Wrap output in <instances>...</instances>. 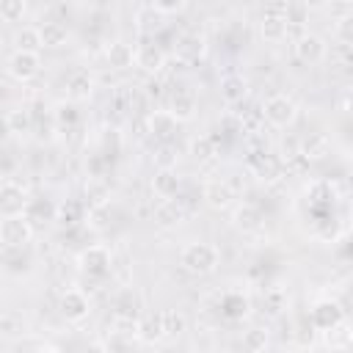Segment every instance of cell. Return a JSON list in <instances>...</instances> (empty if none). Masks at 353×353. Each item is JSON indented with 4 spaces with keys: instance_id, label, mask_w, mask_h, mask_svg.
I'll use <instances>...</instances> for the list:
<instances>
[{
    "instance_id": "16",
    "label": "cell",
    "mask_w": 353,
    "mask_h": 353,
    "mask_svg": "<svg viewBox=\"0 0 353 353\" xmlns=\"http://www.w3.org/2000/svg\"><path fill=\"white\" fill-rule=\"evenodd\" d=\"M350 325H347V320L342 317L336 325H331L328 328V334H325V342H328V347L331 350H347L350 347Z\"/></svg>"
},
{
    "instance_id": "12",
    "label": "cell",
    "mask_w": 353,
    "mask_h": 353,
    "mask_svg": "<svg viewBox=\"0 0 353 353\" xmlns=\"http://www.w3.org/2000/svg\"><path fill=\"white\" fill-rule=\"evenodd\" d=\"M66 88H69V99H85L91 94V88H94V80H91V74L85 69H74L69 74V80H66Z\"/></svg>"
},
{
    "instance_id": "7",
    "label": "cell",
    "mask_w": 353,
    "mask_h": 353,
    "mask_svg": "<svg viewBox=\"0 0 353 353\" xmlns=\"http://www.w3.org/2000/svg\"><path fill=\"white\" fill-rule=\"evenodd\" d=\"M88 309H91V303H88V298H85L80 290H66V292H63V298H61V312H63L66 320L77 323V320H83V317L88 314Z\"/></svg>"
},
{
    "instance_id": "31",
    "label": "cell",
    "mask_w": 353,
    "mask_h": 353,
    "mask_svg": "<svg viewBox=\"0 0 353 353\" xmlns=\"http://www.w3.org/2000/svg\"><path fill=\"white\" fill-rule=\"evenodd\" d=\"M19 331V323H17V317L14 314H6V312H0V334H17Z\"/></svg>"
},
{
    "instance_id": "2",
    "label": "cell",
    "mask_w": 353,
    "mask_h": 353,
    "mask_svg": "<svg viewBox=\"0 0 353 353\" xmlns=\"http://www.w3.org/2000/svg\"><path fill=\"white\" fill-rule=\"evenodd\" d=\"M262 116H265V121L273 124V127H290V124L298 119V108H295V102H292L287 94H273V97L265 99Z\"/></svg>"
},
{
    "instance_id": "28",
    "label": "cell",
    "mask_w": 353,
    "mask_h": 353,
    "mask_svg": "<svg viewBox=\"0 0 353 353\" xmlns=\"http://www.w3.org/2000/svg\"><path fill=\"white\" fill-rule=\"evenodd\" d=\"M138 331H141L143 339H157V336H163V331H160V314H157V317H146V320L138 325Z\"/></svg>"
},
{
    "instance_id": "14",
    "label": "cell",
    "mask_w": 353,
    "mask_h": 353,
    "mask_svg": "<svg viewBox=\"0 0 353 353\" xmlns=\"http://www.w3.org/2000/svg\"><path fill=\"white\" fill-rule=\"evenodd\" d=\"M204 199H207L212 207H229L232 199H234V193L229 190V182L212 179V182H207V188H204Z\"/></svg>"
},
{
    "instance_id": "23",
    "label": "cell",
    "mask_w": 353,
    "mask_h": 353,
    "mask_svg": "<svg viewBox=\"0 0 353 353\" xmlns=\"http://www.w3.org/2000/svg\"><path fill=\"white\" fill-rule=\"evenodd\" d=\"M154 218H157L160 223H176V221L182 218V210H179L176 199H163V204L154 210Z\"/></svg>"
},
{
    "instance_id": "8",
    "label": "cell",
    "mask_w": 353,
    "mask_h": 353,
    "mask_svg": "<svg viewBox=\"0 0 353 353\" xmlns=\"http://www.w3.org/2000/svg\"><path fill=\"white\" fill-rule=\"evenodd\" d=\"M80 268H83V270H88V273L105 276V273L110 270V256H108V251H105V248L91 245L88 251H83V254H80Z\"/></svg>"
},
{
    "instance_id": "20",
    "label": "cell",
    "mask_w": 353,
    "mask_h": 353,
    "mask_svg": "<svg viewBox=\"0 0 353 353\" xmlns=\"http://www.w3.org/2000/svg\"><path fill=\"white\" fill-rule=\"evenodd\" d=\"M174 127H176V119H174L168 110H157V113L152 116V132H154V135L168 138V135L174 132Z\"/></svg>"
},
{
    "instance_id": "4",
    "label": "cell",
    "mask_w": 353,
    "mask_h": 353,
    "mask_svg": "<svg viewBox=\"0 0 353 353\" xmlns=\"http://www.w3.org/2000/svg\"><path fill=\"white\" fill-rule=\"evenodd\" d=\"M28 212V196L19 185L3 182L0 185V215L3 218H19Z\"/></svg>"
},
{
    "instance_id": "29",
    "label": "cell",
    "mask_w": 353,
    "mask_h": 353,
    "mask_svg": "<svg viewBox=\"0 0 353 353\" xmlns=\"http://www.w3.org/2000/svg\"><path fill=\"white\" fill-rule=\"evenodd\" d=\"M256 168H259L262 179H276V176H279V168H281V165H279V160H276V157H265V160H262V163H259Z\"/></svg>"
},
{
    "instance_id": "30",
    "label": "cell",
    "mask_w": 353,
    "mask_h": 353,
    "mask_svg": "<svg viewBox=\"0 0 353 353\" xmlns=\"http://www.w3.org/2000/svg\"><path fill=\"white\" fill-rule=\"evenodd\" d=\"M210 154H212V143H210L207 138L193 141V157H196V160H207Z\"/></svg>"
},
{
    "instance_id": "3",
    "label": "cell",
    "mask_w": 353,
    "mask_h": 353,
    "mask_svg": "<svg viewBox=\"0 0 353 353\" xmlns=\"http://www.w3.org/2000/svg\"><path fill=\"white\" fill-rule=\"evenodd\" d=\"M30 237H33V229H30V223H28L25 215H19V218H3L0 221V243L3 245L19 248V245L30 243Z\"/></svg>"
},
{
    "instance_id": "19",
    "label": "cell",
    "mask_w": 353,
    "mask_h": 353,
    "mask_svg": "<svg viewBox=\"0 0 353 353\" xmlns=\"http://www.w3.org/2000/svg\"><path fill=\"white\" fill-rule=\"evenodd\" d=\"M245 80L243 77H237V74H232V77H226L223 83H221V94H223V99L226 102H240L243 97H245Z\"/></svg>"
},
{
    "instance_id": "1",
    "label": "cell",
    "mask_w": 353,
    "mask_h": 353,
    "mask_svg": "<svg viewBox=\"0 0 353 353\" xmlns=\"http://www.w3.org/2000/svg\"><path fill=\"white\" fill-rule=\"evenodd\" d=\"M179 262L185 270H190L196 276H207L218 265V248L210 243H188L179 254Z\"/></svg>"
},
{
    "instance_id": "26",
    "label": "cell",
    "mask_w": 353,
    "mask_h": 353,
    "mask_svg": "<svg viewBox=\"0 0 353 353\" xmlns=\"http://www.w3.org/2000/svg\"><path fill=\"white\" fill-rule=\"evenodd\" d=\"M25 3L22 0H3L0 3V17L6 19V22H19L22 17H25Z\"/></svg>"
},
{
    "instance_id": "10",
    "label": "cell",
    "mask_w": 353,
    "mask_h": 353,
    "mask_svg": "<svg viewBox=\"0 0 353 353\" xmlns=\"http://www.w3.org/2000/svg\"><path fill=\"white\" fill-rule=\"evenodd\" d=\"M138 66H143L146 72H157L160 66H163V61H165V52L157 47V44H141L138 50H135V58H132Z\"/></svg>"
},
{
    "instance_id": "9",
    "label": "cell",
    "mask_w": 353,
    "mask_h": 353,
    "mask_svg": "<svg viewBox=\"0 0 353 353\" xmlns=\"http://www.w3.org/2000/svg\"><path fill=\"white\" fill-rule=\"evenodd\" d=\"M345 314L339 312V306L336 303H317L314 309H312V325L314 328H323V331H328L331 325H336L339 320H342Z\"/></svg>"
},
{
    "instance_id": "24",
    "label": "cell",
    "mask_w": 353,
    "mask_h": 353,
    "mask_svg": "<svg viewBox=\"0 0 353 353\" xmlns=\"http://www.w3.org/2000/svg\"><path fill=\"white\" fill-rule=\"evenodd\" d=\"M259 223H262V215H259V210H256V207L245 204V207H240V210H237V226H240V229L254 232V229H259Z\"/></svg>"
},
{
    "instance_id": "5",
    "label": "cell",
    "mask_w": 353,
    "mask_h": 353,
    "mask_svg": "<svg viewBox=\"0 0 353 353\" xmlns=\"http://www.w3.org/2000/svg\"><path fill=\"white\" fill-rule=\"evenodd\" d=\"M39 66H41V61H39V52H22V50H17L11 58H8V74L14 77V80H19V83H28V80H33L36 74H39Z\"/></svg>"
},
{
    "instance_id": "18",
    "label": "cell",
    "mask_w": 353,
    "mask_h": 353,
    "mask_svg": "<svg viewBox=\"0 0 353 353\" xmlns=\"http://www.w3.org/2000/svg\"><path fill=\"white\" fill-rule=\"evenodd\" d=\"M108 58H110V66L124 69V66H130V63H132L135 50H132L130 44H124V41H113V44L108 47Z\"/></svg>"
},
{
    "instance_id": "11",
    "label": "cell",
    "mask_w": 353,
    "mask_h": 353,
    "mask_svg": "<svg viewBox=\"0 0 353 353\" xmlns=\"http://www.w3.org/2000/svg\"><path fill=\"white\" fill-rule=\"evenodd\" d=\"M39 39H41V47H61V44H66V25H61V22H55V19H50V22H41L39 28Z\"/></svg>"
},
{
    "instance_id": "13",
    "label": "cell",
    "mask_w": 353,
    "mask_h": 353,
    "mask_svg": "<svg viewBox=\"0 0 353 353\" xmlns=\"http://www.w3.org/2000/svg\"><path fill=\"white\" fill-rule=\"evenodd\" d=\"M152 185H154V193L160 199H174L176 190H179V176L174 174V168H160L154 174V182Z\"/></svg>"
},
{
    "instance_id": "17",
    "label": "cell",
    "mask_w": 353,
    "mask_h": 353,
    "mask_svg": "<svg viewBox=\"0 0 353 353\" xmlns=\"http://www.w3.org/2000/svg\"><path fill=\"white\" fill-rule=\"evenodd\" d=\"M160 331L163 336H176L185 331V317L176 309H163L160 312Z\"/></svg>"
},
{
    "instance_id": "22",
    "label": "cell",
    "mask_w": 353,
    "mask_h": 353,
    "mask_svg": "<svg viewBox=\"0 0 353 353\" xmlns=\"http://www.w3.org/2000/svg\"><path fill=\"white\" fill-rule=\"evenodd\" d=\"M168 113H171L174 119H190V116H193V97L185 94V91H176V97H174Z\"/></svg>"
},
{
    "instance_id": "21",
    "label": "cell",
    "mask_w": 353,
    "mask_h": 353,
    "mask_svg": "<svg viewBox=\"0 0 353 353\" xmlns=\"http://www.w3.org/2000/svg\"><path fill=\"white\" fill-rule=\"evenodd\" d=\"M17 50H22V52H39V50H41L39 30H36V28L19 30V33H17Z\"/></svg>"
},
{
    "instance_id": "6",
    "label": "cell",
    "mask_w": 353,
    "mask_h": 353,
    "mask_svg": "<svg viewBox=\"0 0 353 353\" xmlns=\"http://www.w3.org/2000/svg\"><path fill=\"white\" fill-rule=\"evenodd\" d=\"M295 58L303 61V63H320L325 58V41L314 33H303L298 41H295Z\"/></svg>"
},
{
    "instance_id": "25",
    "label": "cell",
    "mask_w": 353,
    "mask_h": 353,
    "mask_svg": "<svg viewBox=\"0 0 353 353\" xmlns=\"http://www.w3.org/2000/svg\"><path fill=\"white\" fill-rule=\"evenodd\" d=\"M6 127H8L11 132H28V130H30V113H28L25 108L11 110V113L6 116Z\"/></svg>"
},
{
    "instance_id": "27",
    "label": "cell",
    "mask_w": 353,
    "mask_h": 353,
    "mask_svg": "<svg viewBox=\"0 0 353 353\" xmlns=\"http://www.w3.org/2000/svg\"><path fill=\"white\" fill-rule=\"evenodd\" d=\"M243 345L248 347V353H259V350H265V345H268V331H262V328H251V331H245Z\"/></svg>"
},
{
    "instance_id": "15",
    "label": "cell",
    "mask_w": 353,
    "mask_h": 353,
    "mask_svg": "<svg viewBox=\"0 0 353 353\" xmlns=\"http://www.w3.org/2000/svg\"><path fill=\"white\" fill-rule=\"evenodd\" d=\"M259 30H262L265 41H281V39L290 33V25H287L284 17H279V14H268V17L262 19Z\"/></svg>"
}]
</instances>
